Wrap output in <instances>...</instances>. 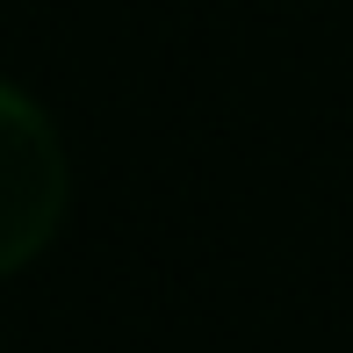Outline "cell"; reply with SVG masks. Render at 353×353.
Listing matches in <instances>:
<instances>
[{
	"mask_svg": "<svg viewBox=\"0 0 353 353\" xmlns=\"http://www.w3.org/2000/svg\"><path fill=\"white\" fill-rule=\"evenodd\" d=\"M72 210V159L51 108L0 72V281L43 260Z\"/></svg>",
	"mask_w": 353,
	"mask_h": 353,
	"instance_id": "cell-1",
	"label": "cell"
}]
</instances>
